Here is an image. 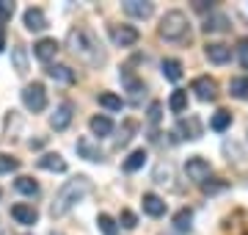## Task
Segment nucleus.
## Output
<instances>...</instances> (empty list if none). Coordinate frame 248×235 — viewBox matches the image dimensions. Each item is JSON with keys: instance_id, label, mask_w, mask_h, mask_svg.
<instances>
[{"instance_id": "nucleus-3", "label": "nucleus", "mask_w": 248, "mask_h": 235, "mask_svg": "<svg viewBox=\"0 0 248 235\" xmlns=\"http://www.w3.org/2000/svg\"><path fill=\"white\" fill-rule=\"evenodd\" d=\"M190 31V22L182 11H166L160 19V36L166 42H182Z\"/></svg>"}, {"instance_id": "nucleus-29", "label": "nucleus", "mask_w": 248, "mask_h": 235, "mask_svg": "<svg viewBox=\"0 0 248 235\" xmlns=\"http://www.w3.org/2000/svg\"><path fill=\"white\" fill-rule=\"evenodd\" d=\"M11 55H14V67H17L19 75L28 72V58H25V47L22 45H14V50H11Z\"/></svg>"}, {"instance_id": "nucleus-4", "label": "nucleus", "mask_w": 248, "mask_h": 235, "mask_svg": "<svg viewBox=\"0 0 248 235\" xmlns=\"http://www.w3.org/2000/svg\"><path fill=\"white\" fill-rule=\"evenodd\" d=\"M22 105H25L28 111H33V114H39V111L47 108V89L45 83H28L25 89H22Z\"/></svg>"}, {"instance_id": "nucleus-20", "label": "nucleus", "mask_w": 248, "mask_h": 235, "mask_svg": "<svg viewBox=\"0 0 248 235\" xmlns=\"http://www.w3.org/2000/svg\"><path fill=\"white\" fill-rule=\"evenodd\" d=\"M143 163H146V150H135V152L127 155V161H124V172H138Z\"/></svg>"}, {"instance_id": "nucleus-1", "label": "nucleus", "mask_w": 248, "mask_h": 235, "mask_svg": "<svg viewBox=\"0 0 248 235\" xmlns=\"http://www.w3.org/2000/svg\"><path fill=\"white\" fill-rule=\"evenodd\" d=\"M66 45H69V50L78 55L80 61H86L89 67H99L105 61V50L99 45V39L94 36V31H89V28L83 25L72 28L66 34Z\"/></svg>"}, {"instance_id": "nucleus-31", "label": "nucleus", "mask_w": 248, "mask_h": 235, "mask_svg": "<svg viewBox=\"0 0 248 235\" xmlns=\"http://www.w3.org/2000/svg\"><path fill=\"white\" fill-rule=\"evenodd\" d=\"M14 169H19V161H17V158H11V155L0 152V174H9V172H14Z\"/></svg>"}, {"instance_id": "nucleus-38", "label": "nucleus", "mask_w": 248, "mask_h": 235, "mask_svg": "<svg viewBox=\"0 0 248 235\" xmlns=\"http://www.w3.org/2000/svg\"><path fill=\"white\" fill-rule=\"evenodd\" d=\"M202 188L207 191V194H215V191H223V188H226V183H210V180H204Z\"/></svg>"}, {"instance_id": "nucleus-13", "label": "nucleus", "mask_w": 248, "mask_h": 235, "mask_svg": "<svg viewBox=\"0 0 248 235\" xmlns=\"http://www.w3.org/2000/svg\"><path fill=\"white\" fill-rule=\"evenodd\" d=\"M124 11H127L130 17L149 19L152 11H155V6H152V3H146V0H127V3H124Z\"/></svg>"}, {"instance_id": "nucleus-28", "label": "nucleus", "mask_w": 248, "mask_h": 235, "mask_svg": "<svg viewBox=\"0 0 248 235\" xmlns=\"http://www.w3.org/2000/svg\"><path fill=\"white\" fill-rule=\"evenodd\" d=\"M97 227H99L102 235H116V230H119V227H116V218H110L108 213H99L97 216Z\"/></svg>"}, {"instance_id": "nucleus-35", "label": "nucleus", "mask_w": 248, "mask_h": 235, "mask_svg": "<svg viewBox=\"0 0 248 235\" xmlns=\"http://www.w3.org/2000/svg\"><path fill=\"white\" fill-rule=\"evenodd\" d=\"M171 180V166L169 163H160L155 169V183H169Z\"/></svg>"}, {"instance_id": "nucleus-34", "label": "nucleus", "mask_w": 248, "mask_h": 235, "mask_svg": "<svg viewBox=\"0 0 248 235\" xmlns=\"http://www.w3.org/2000/svg\"><path fill=\"white\" fill-rule=\"evenodd\" d=\"M119 224L127 227V230H133V227H138V216H135L133 210H122V216H119Z\"/></svg>"}, {"instance_id": "nucleus-2", "label": "nucleus", "mask_w": 248, "mask_h": 235, "mask_svg": "<svg viewBox=\"0 0 248 235\" xmlns=\"http://www.w3.org/2000/svg\"><path fill=\"white\" fill-rule=\"evenodd\" d=\"M91 191V180L86 177V174H78V177H72V180H66L58 188V194H55L53 205H50V213H53V218H61L66 216L75 205H78L80 199L86 197Z\"/></svg>"}, {"instance_id": "nucleus-9", "label": "nucleus", "mask_w": 248, "mask_h": 235, "mask_svg": "<svg viewBox=\"0 0 248 235\" xmlns=\"http://www.w3.org/2000/svg\"><path fill=\"white\" fill-rule=\"evenodd\" d=\"M69 122H72V105H69V102H61V105L55 108V114L50 117V127L61 133V130L69 127Z\"/></svg>"}, {"instance_id": "nucleus-7", "label": "nucleus", "mask_w": 248, "mask_h": 235, "mask_svg": "<svg viewBox=\"0 0 248 235\" xmlns=\"http://www.w3.org/2000/svg\"><path fill=\"white\" fill-rule=\"evenodd\" d=\"M193 91H196V97L199 100H204V102H210V100H215L218 97V83L213 81V78H196L193 81Z\"/></svg>"}, {"instance_id": "nucleus-18", "label": "nucleus", "mask_w": 248, "mask_h": 235, "mask_svg": "<svg viewBox=\"0 0 248 235\" xmlns=\"http://www.w3.org/2000/svg\"><path fill=\"white\" fill-rule=\"evenodd\" d=\"M143 210H146L152 218H160L166 213V202H163L157 194H143Z\"/></svg>"}, {"instance_id": "nucleus-26", "label": "nucleus", "mask_w": 248, "mask_h": 235, "mask_svg": "<svg viewBox=\"0 0 248 235\" xmlns=\"http://www.w3.org/2000/svg\"><path fill=\"white\" fill-rule=\"evenodd\" d=\"M226 25H229V19L223 17V14H213V17L204 19V31H207V34H215V31H226Z\"/></svg>"}, {"instance_id": "nucleus-30", "label": "nucleus", "mask_w": 248, "mask_h": 235, "mask_svg": "<svg viewBox=\"0 0 248 235\" xmlns=\"http://www.w3.org/2000/svg\"><path fill=\"white\" fill-rule=\"evenodd\" d=\"M190 221H193V213L187 208H182L177 216H174V227H177V230H190Z\"/></svg>"}, {"instance_id": "nucleus-12", "label": "nucleus", "mask_w": 248, "mask_h": 235, "mask_svg": "<svg viewBox=\"0 0 248 235\" xmlns=\"http://www.w3.org/2000/svg\"><path fill=\"white\" fill-rule=\"evenodd\" d=\"M45 72H47V78H53L55 83H66V86L75 83V72H72L66 64H50Z\"/></svg>"}, {"instance_id": "nucleus-5", "label": "nucleus", "mask_w": 248, "mask_h": 235, "mask_svg": "<svg viewBox=\"0 0 248 235\" xmlns=\"http://www.w3.org/2000/svg\"><path fill=\"white\" fill-rule=\"evenodd\" d=\"M210 172H213V166H210V161H204V158H187L185 163V174H187V180H193L202 185L204 180H210Z\"/></svg>"}, {"instance_id": "nucleus-6", "label": "nucleus", "mask_w": 248, "mask_h": 235, "mask_svg": "<svg viewBox=\"0 0 248 235\" xmlns=\"http://www.w3.org/2000/svg\"><path fill=\"white\" fill-rule=\"evenodd\" d=\"M75 150H78V155L86 158V161H94V163L102 161V150H99V144L91 136H80L78 144H75Z\"/></svg>"}, {"instance_id": "nucleus-39", "label": "nucleus", "mask_w": 248, "mask_h": 235, "mask_svg": "<svg viewBox=\"0 0 248 235\" xmlns=\"http://www.w3.org/2000/svg\"><path fill=\"white\" fill-rule=\"evenodd\" d=\"M3 47H6V31L0 28V50H3Z\"/></svg>"}, {"instance_id": "nucleus-16", "label": "nucleus", "mask_w": 248, "mask_h": 235, "mask_svg": "<svg viewBox=\"0 0 248 235\" xmlns=\"http://www.w3.org/2000/svg\"><path fill=\"white\" fill-rule=\"evenodd\" d=\"M11 216L25 227H31V224L39 221V213H36V208H31V205H14V208H11Z\"/></svg>"}, {"instance_id": "nucleus-32", "label": "nucleus", "mask_w": 248, "mask_h": 235, "mask_svg": "<svg viewBox=\"0 0 248 235\" xmlns=\"http://www.w3.org/2000/svg\"><path fill=\"white\" fill-rule=\"evenodd\" d=\"M11 17H14V3H9V0H0V28L6 25Z\"/></svg>"}, {"instance_id": "nucleus-19", "label": "nucleus", "mask_w": 248, "mask_h": 235, "mask_svg": "<svg viewBox=\"0 0 248 235\" xmlns=\"http://www.w3.org/2000/svg\"><path fill=\"white\" fill-rule=\"evenodd\" d=\"M97 100H99V105L108 108V111H122L124 108V100L119 97V94H113V91H102Z\"/></svg>"}, {"instance_id": "nucleus-27", "label": "nucleus", "mask_w": 248, "mask_h": 235, "mask_svg": "<svg viewBox=\"0 0 248 235\" xmlns=\"http://www.w3.org/2000/svg\"><path fill=\"white\" fill-rule=\"evenodd\" d=\"M179 130L187 133L185 138H199V136H202V125H199V119H196V117H190L187 122H179Z\"/></svg>"}, {"instance_id": "nucleus-24", "label": "nucleus", "mask_w": 248, "mask_h": 235, "mask_svg": "<svg viewBox=\"0 0 248 235\" xmlns=\"http://www.w3.org/2000/svg\"><path fill=\"white\" fill-rule=\"evenodd\" d=\"M229 94L237 100H246L248 97V78H232L229 81Z\"/></svg>"}, {"instance_id": "nucleus-22", "label": "nucleus", "mask_w": 248, "mask_h": 235, "mask_svg": "<svg viewBox=\"0 0 248 235\" xmlns=\"http://www.w3.org/2000/svg\"><path fill=\"white\" fill-rule=\"evenodd\" d=\"M169 108L174 111V114H185L187 111V91H182V89L174 91L169 97Z\"/></svg>"}, {"instance_id": "nucleus-37", "label": "nucleus", "mask_w": 248, "mask_h": 235, "mask_svg": "<svg viewBox=\"0 0 248 235\" xmlns=\"http://www.w3.org/2000/svg\"><path fill=\"white\" fill-rule=\"evenodd\" d=\"M237 58H240V64L248 69V39H243V42L237 45Z\"/></svg>"}, {"instance_id": "nucleus-8", "label": "nucleus", "mask_w": 248, "mask_h": 235, "mask_svg": "<svg viewBox=\"0 0 248 235\" xmlns=\"http://www.w3.org/2000/svg\"><path fill=\"white\" fill-rule=\"evenodd\" d=\"M204 53H207V58L213 64H226L232 58V47L223 45V42H210V45L204 47Z\"/></svg>"}, {"instance_id": "nucleus-17", "label": "nucleus", "mask_w": 248, "mask_h": 235, "mask_svg": "<svg viewBox=\"0 0 248 235\" xmlns=\"http://www.w3.org/2000/svg\"><path fill=\"white\" fill-rule=\"evenodd\" d=\"M89 127H91V133H94V136H99V138H105V136H110V133H113V122H110L108 117H102V114L91 117L89 119Z\"/></svg>"}, {"instance_id": "nucleus-15", "label": "nucleus", "mask_w": 248, "mask_h": 235, "mask_svg": "<svg viewBox=\"0 0 248 235\" xmlns=\"http://www.w3.org/2000/svg\"><path fill=\"white\" fill-rule=\"evenodd\" d=\"M39 169H45V172H66V161H63L61 155L58 152H47V155H42V158H39Z\"/></svg>"}, {"instance_id": "nucleus-23", "label": "nucleus", "mask_w": 248, "mask_h": 235, "mask_svg": "<svg viewBox=\"0 0 248 235\" xmlns=\"http://www.w3.org/2000/svg\"><path fill=\"white\" fill-rule=\"evenodd\" d=\"M163 75H166L169 81L177 83L179 78H182V64H179L177 58H166V61H163Z\"/></svg>"}, {"instance_id": "nucleus-10", "label": "nucleus", "mask_w": 248, "mask_h": 235, "mask_svg": "<svg viewBox=\"0 0 248 235\" xmlns=\"http://www.w3.org/2000/svg\"><path fill=\"white\" fill-rule=\"evenodd\" d=\"M138 28H133V25H119V28H113V39H116V45L119 47H133L135 42H138Z\"/></svg>"}, {"instance_id": "nucleus-33", "label": "nucleus", "mask_w": 248, "mask_h": 235, "mask_svg": "<svg viewBox=\"0 0 248 235\" xmlns=\"http://www.w3.org/2000/svg\"><path fill=\"white\" fill-rule=\"evenodd\" d=\"M135 122L133 119H127V122H124V127H122V136L116 138V141H119V144H127V141H130V138H133V133H135Z\"/></svg>"}, {"instance_id": "nucleus-25", "label": "nucleus", "mask_w": 248, "mask_h": 235, "mask_svg": "<svg viewBox=\"0 0 248 235\" xmlns=\"http://www.w3.org/2000/svg\"><path fill=\"white\" fill-rule=\"evenodd\" d=\"M229 125H232V114H229V111H215L213 119H210V127L218 130V133H223Z\"/></svg>"}, {"instance_id": "nucleus-36", "label": "nucleus", "mask_w": 248, "mask_h": 235, "mask_svg": "<svg viewBox=\"0 0 248 235\" xmlns=\"http://www.w3.org/2000/svg\"><path fill=\"white\" fill-rule=\"evenodd\" d=\"M160 117H163V102H157V100H155V102L149 105V122H152V125H157Z\"/></svg>"}, {"instance_id": "nucleus-11", "label": "nucleus", "mask_w": 248, "mask_h": 235, "mask_svg": "<svg viewBox=\"0 0 248 235\" xmlns=\"http://www.w3.org/2000/svg\"><path fill=\"white\" fill-rule=\"evenodd\" d=\"M55 53H58V42L55 39H39L33 45V55L39 58V61H53L55 58Z\"/></svg>"}, {"instance_id": "nucleus-14", "label": "nucleus", "mask_w": 248, "mask_h": 235, "mask_svg": "<svg viewBox=\"0 0 248 235\" xmlns=\"http://www.w3.org/2000/svg\"><path fill=\"white\" fill-rule=\"evenodd\" d=\"M22 22H25L28 31H45V28H47L45 11H42V9H33V6H31V9L22 14Z\"/></svg>"}, {"instance_id": "nucleus-21", "label": "nucleus", "mask_w": 248, "mask_h": 235, "mask_svg": "<svg viewBox=\"0 0 248 235\" xmlns=\"http://www.w3.org/2000/svg\"><path fill=\"white\" fill-rule=\"evenodd\" d=\"M14 188H17L19 194H25V197H36V194H39V183H36L33 177H17V180H14Z\"/></svg>"}]
</instances>
